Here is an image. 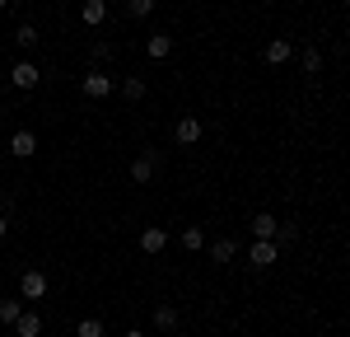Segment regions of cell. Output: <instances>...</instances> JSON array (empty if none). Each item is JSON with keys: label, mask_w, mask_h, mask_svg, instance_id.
<instances>
[{"label": "cell", "mask_w": 350, "mask_h": 337, "mask_svg": "<svg viewBox=\"0 0 350 337\" xmlns=\"http://www.w3.org/2000/svg\"><path fill=\"white\" fill-rule=\"evenodd\" d=\"M290 56H295V47H290V38H271L267 47H262V61H267V66H285Z\"/></svg>", "instance_id": "obj_5"}, {"label": "cell", "mask_w": 350, "mask_h": 337, "mask_svg": "<svg viewBox=\"0 0 350 337\" xmlns=\"http://www.w3.org/2000/svg\"><path fill=\"white\" fill-rule=\"evenodd\" d=\"M19 314H24V295L0 300V323H19Z\"/></svg>", "instance_id": "obj_17"}, {"label": "cell", "mask_w": 350, "mask_h": 337, "mask_svg": "<svg viewBox=\"0 0 350 337\" xmlns=\"http://www.w3.org/2000/svg\"><path fill=\"white\" fill-rule=\"evenodd\" d=\"M150 323H154L159 333H178V323H183V314H178L173 305H159L154 314H150Z\"/></svg>", "instance_id": "obj_7"}, {"label": "cell", "mask_w": 350, "mask_h": 337, "mask_svg": "<svg viewBox=\"0 0 350 337\" xmlns=\"http://www.w3.org/2000/svg\"><path fill=\"white\" fill-rule=\"evenodd\" d=\"M173 136L183 140V145H196V140L206 136V132H201V122H196V117H183V122L173 127Z\"/></svg>", "instance_id": "obj_15"}, {"label": "cell", "mask_w": 350, "mask_h": 337, "mask_svg": "<svg viewBox=\"0 0 350 337\" xmlns=\"http://www.w3.org/2000/svg\"><path fill=\"white\" fill-rule=\"evenodd\" d=\"M247 262H252L257 272H262V267H275V262H280V244H275V239H252V244H247Z\"/></svg>", "instance_id": "obj_2"}, {"label": "cell", "mask_w": 350, "mask_h": 337, "mask_svg": "<svg viewBox=\"0 0 350 337\" xmlns=\"http://www.w3.org/2000/svg\"><path fill=\"white\" fill-rule=\"evenodd\" d=\"M47 290H52V281L42 277V272H24V277H19V295H24V300H33V305H38Z\"/></svg>", "instance_id": "obj_4"}, {"label": "cell", "mask_w": 350, "mask_h": 337, "mask_svg": "<svg viewBox=\"0 0 350 337\" xmlns=\"http://www.w3.org/2000/svg\"><path fill=\"white\" fill-rule=\"evenodd\" d=\"M24 5H38V0H24Z\"/></svg>", "instance_id": "obj_28"}, {"label": "cell", "mask_w": 350, "mask_h": 337, "mask_svg": "<svg viewBox=\"0 0 350 337\" xmlns=\"http://www.w3.org/2000/svg\"><path fill=\"white\" fill-rule=\"evenodd\" d=\"M346 5H350V0H346Z\"/></svg>", "instance_id": "obj_30"}, {"label": "cell", "mask_w": 350, "mask_h": 337, "mask_svg": "<svg viewBox=\"0 0 350 337\" xmlns=\"http://www.w3.org/2000/svg\"><path fill=\"white\" fill-rule=\"evenodd\" d=\"M159 164H163L159 150H150V155H135V160H131V183H140V188H145V183H154V178H159Z\"/></svg>", "instance_id": "obj_1"}, {"label": "cell", "mask_w": 350, "mask_h": 337, "mask_svg": "<svg viewBox=\"0 0 350 337\" xmlns=\"http://www.w3.org/2000/svg\"><path fill=\"white\" fill-rule=\"evenodd\" d=\"M14 333H19V337H38V333H42V314H38V309H24L19 323H14Z\"/></svg>", "instance_id": "obj_14"}, {"label": "cell", "mask_w": 350, "mask_h": 337, "mask_svg": "<svg viewBox=\"0 0 350 337\" xmlns=\"http://www.w3.org/2000/svg\"><path fill=\"white\" fill-rule=\"evenodd\" d=\"M38 38H42V33H38V24H28V19L14 28V42H19L24 52H28V47H38Z\"/></svg>", "instance_id": "obj_19"}, {"label": "cell", "mask_w": 350, "mask_h": 337, "mask_svg": "<svg viewBox=\"0 0 350 337\" xmlns=\"http://www.w3.org/2000/svg\"><path fill=\"white\" fill-rule=\"evenodd\" d=\"M108 56H112V42H103V38L89 47V61H108Z\"/></svg>", "instance_id": "obj_23"}, {"label": "cell", "mask_w": 350, "mask_h": 337, "mask_svg": "<svg viewBox=\"0 0 350 337\" xmlns=\"http://www.w3.org/2000/svg\"><path fill=\"white\" fill-rule=\"evenodd\" d=\"M103 19H108V0H84V5H80V24L98 28Z\"/></svg>", "instance_id": "obj_9"}, {"label": "cell", "mask_w": 350, "mask_h": 337, "mask_svg": "<svg viewBox=\"0 0 350 337\" xmlns=\"http://www.w3.org/2000/svg\"><path fill=\"white\" fill-rule=\"evenodd\" d=\"M80 94H84V99H108V94H117V89H112V75H103V71H89V75L80 80Z\"/></svg>", "instance_id": "obj_3"}, {"label": "cell", "mask_w": 350, "mask_h": 337, "mask_svg": "<svg viewBox=\"0 0 350 337\" xmlns=\"http://www.w3.org/2000/svg\"><path fill=\"white\" fill-rule=\"evenodd\" d=\"M183 249H187V253L206 249V229H201V225H187V229H183Z\"/></svg>", "instance_id": "obj_18"}, {"label": "cell", "mask_w": 350, "mask_h": 337, "mask_svg": "<svg viewBox=\"0 0 350 337\" xmlns=\"http://www.w3.org/2000/svg\"><path fill=\"white\" fill-rule=\"evenodd\" d=\"M10 155L14 160H33L38 155V132H14L10 136Z\"/></svg>", "instance_id": "obj_6"}, {"label": "cell", "mask_w": 350, "mask_h": 337, "mask_svg": "<svg viewBox=\"0 0 350 337\" xmlns=\"http://www.w3.org/2000/svg\"><path fill=\"white\" fill-rule=\"evenodd\" d=\"M5 5H10V0H0V10H5Z\"/></svg>", "instance_id": "obj_27"}, {"label": "cell", "mask_w": 350, "mask_h": 337, "mask_svg": "<svg viewBox=\"0 0 350 337\" xmlns=\"http://www.w3.org/2000/svg\"><path fill=\"white\" fill-rule=\"evenodd\" d=\"M117 94H122L126 103H140V99H145V80H140V75H126V80L117 84Z\"/></svg>", "instance_id": "obj_16"}, {"label": "cell", "mask_w": 350, "mask_h": 337, "mask_svg": "<svg viewBox=\"0 0 350 337\" xmlns=\"http://www.w3.org/2000/svg\"><path fill=\"white\" fill-rule=\"evenodd\" d=\"M140 249H145L150 258H154V253H163V249H168V234H163L159 225H150V229H140Z\"/></svg>", "instance_id": "obj_10"}, {"label": "cell", "mask_w": 350, "mask_h": 337, "mask_svg": "<svg viewBox=\"0 0 350 337\" xmlns=\"http://www.w3.org/2000/svg\"><path fill=\"white\" fill-rule=\"evenodd\" d=\"M5 234H10V216L0 211V239H5Z\"/></svg>", "instance_id": "obj_25"}, {"label": "cell", "mask_w": 350, "mask_h": 337, "mask_svg": "<svg viewBox=\"0 0 350 337\" xmlns=\"http://www.w3.org/2000/svg\"><path fill=\"white\" fill-rule=\"evenodd\" d=\"M10 80H14V89H38V66H33V61H19V66L10 71Z\"/></svg>", "instance_id": "obj_11"}, {"label": "cell", "mask_w": 350, "mask_h": 337, "mask_svg": "<svg viewBox=\"0 0 350 337\" xmlns=\"http://www.w3.org/2000/svg\"><path fill=\"white\" fill-rule=\"evenodd\" d=\"M75 337H103V319H80L75 323Z\"/></svg>", "instance_id": "obj_22"}, {"label": "cell", "mask_w": 350, "mask_h": 337, "mask_svg": "<svg viewBox=\"0 0 350 337\" xmlns=\"http://www.w3.org/2000/svg\"><path fill=\"white\" fill-rule=\"evenodd\" d=\"M299 66H304L308 75H318V71H323V52H318V47H304V52H299Z\"/></svg>", "instance_id": "obj_21"}, {"label": "cell", "mask_w": 350, "mask_h": 337, "mask_svg": "<svg viewBox=\"0 0 350 337\" xmlns=\"http://www.w3.org/2000/svg\"><path fill=\"white\" fill-rule=\"evenodd\" d=\"M163 337H173V333H163Z\"/></svg>", "instance_id": "obj_29"}, {"label": "cell", "mask_w": 350, "mask_h": 337, "mask_svg": "<svg viewBox=\"0 0 350 337\" xmlns=\"http://www.w3.org/2000/svg\"><path fill=\"white\" fill-rule=\"evenodd\" d=\"M145 56H150V61H168V56H173V38H168V33H150Z\"/></svg>", "instance_id": "obj_8"}, {"label": "cell", "mask_w": 350, "mask_h": 337, "mask_svg": "<svg viewBox=\"0 0 350 337\" xmlns=\"http://www.w3.org/2000/svg\"><path fill=\"white\" fill-rule=\"evenodd\" d=\"M122 337H145V333H140V328H126V333H122Z\"/></svg>", "instance_id": "obj_26"}, {"label": "cell", "mask_w": 350, "mask_h": 337, "mask_svg": "<svg viewBox=\"0 0 350 337\" xmlns=\"http://www.w3.org/2000/svg\"><path fill=\"white\" fill-rule=\"evenodd\" d=\"M275 229H280V221L271 211H257L252 216V239H275Z\"/></svg>", "instance_id": "obj_12"}, {"label": "cell", "mask_w": 350, "mask_h": 337, "mask_svg": "<svg viewBox=\"0 0 350 337\" xmlns=\"http://www.w3.org/2000/svg\"><path fill=\"white\" fill-rule=\"evenodd\" d=\"M154 10H159V0H126V14L131 19H150Z\"/></svg>", "instance_id": "obj_20"}, {"label": "cell", "mask_w": 350, "mask_h": 337, "mask_svg": "<svg viewBox=\"0 0 350 337\" xmlns=\"http://www.w3.org/2000/svg\"><path fill=\"white\" fill-rule=\"evenodd\" d=\"M299 239V225H280V229H275V244H295Z\"/></svg>", "instance_id": "obj_24"}, {"label": "cell", "mask_w": 350, "mask_h": 337, "mask_svg": "<svg viewBox=\"0 0 350 337\" xmlns=\"http://www.w3.org/2000/svg\"><path fill=\"white\" fill-rule=\"evenodd\" d=\"M206 253H211V262H234V253H239V239H215V244H206Z\"/></svg>", "instance_id": "obj_13"}]
</instances>
